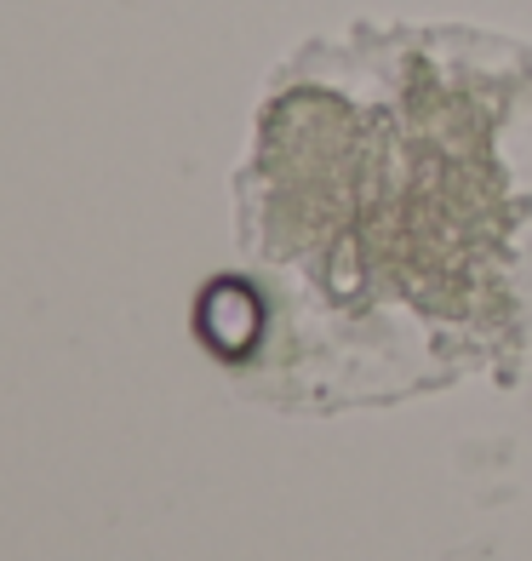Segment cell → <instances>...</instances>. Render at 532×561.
Segmentation results:
<instances>
[{"label": "cell", "instance_id": "obj_1", "mask_svg": "<svg viewBox=\"0 0 532 561\" xmlns=\"http://www.w3.org/2000/svg\"><path fill=\"white\" fill-rule=\"evenodd\" d=\"M436 58L395 41L390 81H298L264 121L258 252L310 316L292 350L344 362V396L447 385L532 339V172L510 161L532 87L521 58Z\"/></svg>", "mask_w": 532, "mask_h": 561}]
</instances>
